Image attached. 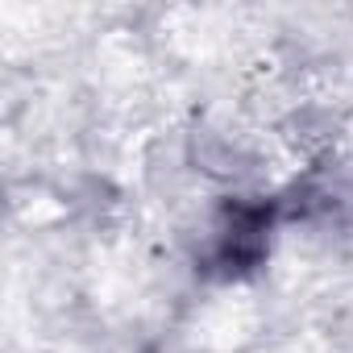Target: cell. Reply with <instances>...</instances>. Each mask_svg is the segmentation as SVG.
<instances>
[{"instance_id":"1","label":"cell","mask_w":353,"mask_h":353,"mask_svg":"<svg viewBox=\"0 0 353 353\" xmlns=\"http://www.w3.org/2000/svg\"><path fill=\"white\" fill-rule=\"evenodd\" d=\"M270 221H274V208L266 204H233L229 216H225V229L216 237V250H212V262L225 270V274H241L250 266L262 262L266 254V237H270Z\"/></svg>"}]
</instances>
